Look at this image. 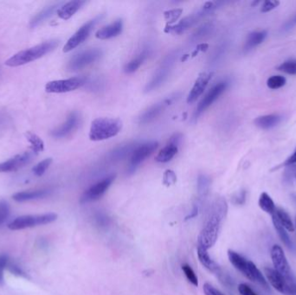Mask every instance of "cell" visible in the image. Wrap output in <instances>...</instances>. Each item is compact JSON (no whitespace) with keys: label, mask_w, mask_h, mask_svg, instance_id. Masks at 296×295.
I'll use <instances>...</instances> for the list:
<instances>
[{"label":"cell","mask_w":296,"mask_h":295,"mask_svg":"<svg viewBox=\"0 0 296 295\" xmlns=\"http://www.w3.org/2000/svg\"><path fill=\"white\" fill-rule=\"evenodd\" d=\"M227 211L228 206L223 198H218L213 203L201 233L198 237L197 244L201 245L206 249L214 246L218 238L221 224L226 215Z\"/></svg>","instance_id":"obj_1"},{"label":"cell","mask_w":296,"mask_h":295,"mask_svg":"<svg viewBox=\"0 0 296 295\" xmlns=\"http://www.w3.org/2000/svg\"><path fill=\"white\" fill-rule=\"evenodd\" d=\"M58 45L59 42L57 40L44 42L34 47L29 48L28 50L19 51V53L15 54L5 61V65L8 67L25 65L47 55L50 52L55 50Z\"/></svg>","instance_id":"obj_2"},{"label":"cell","mask_w":296,"mask_h":295,"mask_svg":"<svg viewBox=\"0 0 296 295\" xmlns=\"http://www.w3.org/2000/svg\"><path fill=\"white\" fill-rule=\"evenodd\" d=\"M228 257L230 263L235 267V268H237L247 279H249V281L257 282L264 288H269V283L265 277L263 276V273L258 269V268L253 262L245 259L240 254L233 250L228 251Z\"/></svg>","instance_id":"obj_3"},{"label":"cell","mask_w":296,"mask_h":295,"mask_svg":"<svg viewBox=\"0 0 296 295\" xmlns=\"http://www.w3.org/2000/svg\"><path fill=\"white\" fill-rule=\"evenodd\" d=\"M122 123L113 118H97L93 120L89 130V138L93 141H102L113 138L121 132Z\"/></svg>","instance_id":"obj_4"},{"label":"cell","mask_w":296,"mask_h":295,"mask_svg":"<svg viewBox=\"0 0 296 295\" xmlns=\"http://www.w3.org/2000/svg\"><path fill=\"white\" fill-rule=\"evenodd\" d=\"M57 215L55 213H48L43 215H27L19 216L9 223L8 228L11 230H21L28 228L45 225L55 222Z\"/></svg>","instance_id":"obj_5"},{"label":"cell","mask_w":296,"mask_h":295,"mask_svg":"<svg viewBox=\"0 0 296 295\" xmlns=\"http://www.w3.org/2000/svg\"><path fill=\"white\" fill-rule=\"evenodd\" d=\"M177 57H178L177 52H172L168 55H166V57L161 62V65L158 68L152 80L146 85L145 92L147 93V92L153 91L154 89H157L164 83L165 80H167Z\"/></svg>","instance_id":"obj_6"},{"label":"cell","mask_w":296,"mask_h":295,"mask_svg":"<svg viewBox=\"0 0 296 295\" xmlns=\"http://www.w3.org/2000/svg\"><path fill=\"white\" fill-rule=\"evenodd\" d=\"M86 80V77H72L65 80H52L45 85V90L52 94L68 93L85 86Z\"/></svg>","instance_id":"obj_7"},{"label":"cell","mask_w":296,"mask_h":295,"mask_svg":"<svg viewBox=\"0 0 296 295\" xmlns=\"http://www.w3.org/2000/svg\"><path fill=\"white\" fill-rule=\"evenodd\" d=\"M102 18H103L102 15L97 16V17H95V19L89 20L88 22L81 26L80 29H78L77 32L75 33L73 36L70 37L68 42L66 43L63 47V52L68 53L70 51H73L74 49L78 47L79 45L87 40L92 30L94 29L95 26L98 24Z\"/></svg>","instance_id":"obj_8"},{"label":"cell","mask_w":296,"mask_h":295,"mask_svg":"<svg viewBox=\"0 0 296 295\" xmlns=\"http://www.w3.org/2000/svg\"><path fill=\"white\" fill-rule=\"evenodd\" d=\"M103 56V51L100 49H89L81 51L71 58L68 69L70 71H77L84 69L85 67L90 65L92 63L98 61Z\"/></svg>","instance_id":"obj_9"},{"label":"cell","mask_w":296,"mask_h":295,"mask_svg":"<svg viewBox=\"0 0 296 295\" xmlns=\"http://www.w3.org/2000/svg\"><path fill=\"white\" fill-rule=\"evenodd\" d=\"M159 142L157 141H149V142L139 144L138 147L135 150V152L130 157V161L128 164V174L135 173L136 169L139 167V164L153 154L154 151L157 149Z\"/></svg>","instance_id":"obj_10"},{"label":"cell","mask_w":296,"mask_h":295,"mask_svg":"<svg viewBox=\"0 0 296 295\" xmlns=\"http://www.w3.org/2000/svg\"><path fill=\"white\" fill-rule=\"evenodd\" d=\"M114 179H115V175L108 176L102 181L96 183L90 188H88L84 193L81 195L80 199L81 204H88L100 199L104 194L106 193L107 190L113 184Z\"/></svg>","instance_id":"obj_11"},{"label":"cell","mask_w":296,"mask_h":295,"mask_svg":"<svg viewBox=\"0 0 296 295\" xmlns=\"http://www.w3.org/2000/svg\"><path fill=\"white\" fill-rule=\"evenodd\" d=\"M227 87H228V82L223 80V81H220L218 83L216 84L213 88H211V90L207 93V95H205L200 103L198 104L195 114H194V120H197V118L200 116L202 113L208 108L209 107L212 106V104L218 99L220 95L226 90Z\"/></svg>","instance_id":"obj_12"},{"label":"cell","mask_w":296,"mask_h":295,"mask_svg":"<svg viewBox=\"0 0 296 295\" xmlns=\"http://www.w3.org/2000/svg\"><path fill=\"white\" fill-rule=\"evenodd\" d=\"M181 139H182L181 134L177 133L175 134L172 135V137L169 138L167 144L160 151V153H158L155 161L159 163H167L169 161H172L179 151V146Z\"/></svg>","instance_id":"obj_13"},{"label":"cell","mask_w":296,"mask_h":295,"mask_svg":"<svg viewBox=\"0 0 296 295\" xmlns=\"http://www.w3.org/2000/svg\"><path fill=\"white\" fill-rule=\"evenodd\" d=\"M33 152H25L0 163V172H12L21 169L32 161Z\"/></svg>","instance_id":"obj_14"},{"label":"cell","mask_w":296,"mask_h":295,"mask_svg":"<svg viewBox=\"0 0 296 295\" xmlns=\"http://www.w3.org/2000/svg\"><path fill=\"white\" fill-rule=\"evenodd\" d=\"M270 256L274 269L277 270L279 273H282L284 276L292 273L288 259L281 246L274 245L271 248Z\"/></svg>","instance_id":"obj_15"},{"label":"cell","mask_w":296,"mask_h":295,"mask_svg":"<svg viewBox=\"0 0 296 295\" xmlns=\"http://www.w3.org/2000/svg\"><path fill=\"white\" fill-rule=\"evenodd\" d=\"M174 98L164 99L161 102H158L153 106L150 107L148 109H146L144 113L140 114V116L138 118V122L139 124L145 125L147 123H150L153 120H155L156 118L160 116L161 113H163L167 107L170 106L173 102Z\"/></svg>","instance_id":"obj_16"},{"label":"cell","mask_w":296,"mask_h":295,"mask_svg":"<svg viewBox=\"0 0 296 295\" xmlns=\"http://www.w3.org/2000/svg\"><path fill=\"white\" fill-rule=\"evenodd\" d=\"M80 125V116L77 112H72L67 118L65 122L59 128L52 132V135L55 138H64L72 134Z\"/></svg>","instance_id":"obj_17"},{"label":"cell","mask_w":296,"mask_h":295,"mask_svg":"<svg viewBox=\"0 0 296 295\" xmlns=\"http://www.w3.org/2000/svg\"><path fill=\"white\" fill-rule=\"evenodd\" d=\"M212 76H213L212 72H205L197 77L193 87L190 90V94L187 97V103L191 104L197 101V99L204 93L205 88L208 86L209 81L212 80Z\"/></svg>","instance_id":"obj_18"},{"label":"cell","mask_w":296,"mask_h":295,"mask_svg":"<svg viewBox=\"0 0 296 295\" xmlns=\"http://www.w3.org/2000/svg\"><path fill=\"white\" fill-rule=\"evenodd\" d=\"M263 271L268 283H269L276 291L282 295H286L287 282L285 276L272 268H264Z\"/></svg>","instance_id":"obj_19"},{"label":"cell","mask_w":296,"mask_h":295,"mask_svg":"<svg viewBox=\"0 0 296 295\" xmlns=\"http://www.w3.org/2000/svg\"><path fill=\"white\" fill-rule=\"evenodd\" d=\"M206 15H208V13H206L205 11L201 10L195 14L190 15V16H188L187 18L182 19L176 26H169V29H165V32H173L176 34L185 32L187 29H189L191 26H193L199 19L204 18Z\"/></svg>","instance_id":"obj_20"},{"label":"cell","mask_w":296,"mask_h":295,"mask_svg":"<svg viewBox=\"0 0 296 295\" xmlns=\"http://www.w3.org/2000/svg\"><path fill=\"white\" fill-rule=\"evenodd\" d=\"M139 143L131 142L128 143L126 145L118 146L116 148L112 150L108 154V161L111 162H118V161H122L128 156L131 157L132 154L135 152V150L139 146Z\"/></svg>","instance_id":"obj_21"},{"label":"cell","mask_w":296,"mask_h":295,"mask_svg":"<svg viewBox=\"0 0 296 295\" xmlns=\"http://www.w3.org/2000/svg\"><path fill=\"white\" fill-rule=\"evenodd\" d=\"M122 29H123V22L121 19H118L108 26H104L102 29H99L98 31L95 33V37L101 40L110 39L119 36L122 31Z\"/></svg>","instance_id":"obj_22"},{"label":"cell","mask_w":296,"mask_h":295,"mask_svg":"<svg viewBox=\"0 0 296 295\" xmlns=\"http://www.w3.org/2000/svg\"><path fill=\"white\" fill-rule=\"evenodd\" d=\"M85 1L83 0H73L70 1L68 3L62 4L61 7L59 8L56 13L58 15L60 19L63 20H68L70 18H72L74 15L77 13V11L80 10L81 8L84 5Z\"/></svg>","instance_id":"obj_23"},{"label":"cell","mask_w":296,"mask_h":295,"mask_svg":"<svg viewBox=\"0 0 296 295\" xmlns=\"http://www.w3.org/2000/svg\"><path fill=\"white\" fill-rule=\"evenodd\" d=\"M52 192V190L49 189H36V190H27V191H21L14 194L12 198L16 202L23 203L26 201L37 200L42 199L44 197H48Z\"/></svg>","instance_id":"obj_24"},{"label":"cell","mask_w":296,"mask_h":295,"mask_svg":"<svg viewBox=\"0 0 296 295\" xmlns=\"http://www.w3.org/2000/svg\"><path fill=\"white\" fill-rule=\"evenodd\" d=\"M62 4L58 3V4H52L50 6L44 8V10H42L40 12H38L36 16L33 17V19L30 20V27H37V26L41 25L42 23H44L45 20L50 19L51 17H52L55 11H57L59 8L61 7Z\"/></svg>","instance_id":"obj_25"},{"label":"cell","mask_w":296,"mask_h":295,"mask_svg":"<svg viewBox=\"0 0 296 295\" xmlns=\"http://www.w3.org/2000/svg\"><path fill=\"white\" fill-rule=\"evenodd\" d=\"M208 249L204 248L201 245L197 244V257L202 265L210 270L212 273H218L219 267L216 264L208 254Z\"/></svg>","instance_id":"obj_26"},{"label":"cell","mask_w":296,"mask_h":295,"mask_svg":"<svg viewBox=\"0 0 296 295\" xmlns=\"http://www.w3.org/2000/svg\"><path fill=\"white\" fill-rule=\"evenodd\" d=\"M282 120V116L279 114H267L263 116L257 117L255 120L256 127L262 129H269L279 124Z\"/></svg>","instance_id":"obj_27"},{"label":"cell","mask_w":296,"mask_h":295,"mask_svg":"<svg viewBox=\"0 0 296 295\" xmlns=\"http://www.w3.org/2000/svg\"><path fill=\"white\" fill-rule=\"evenodd\" d=\"M267 30L254 31V32L250 33L247 37V40L245 43L244 51H249L256 47V46H258L259 44H262L263 41L265 40V38L267 37Z\"/></svg>","instance_id":"obj_28"},{"label":"cell","mask_w":296,"mask_h":295,"mask_svg":"<svg viewBox=\"0 0 296 295\" xmlns=\"http://www.w3.org/2000/svg\"><path fill=\"white\" fill-rule=\"evenodd\" d=\"M149 55V50H143L135 58L133 59L130 62L127 63L124 67V71L126 73L131 74L135 72L140 66L142 65L143 62L146 61V59Z\"/></svg>","instance_id":"obj_29"},{"label":"cell","mask_w":296,"mask_h":295,"mask_svg":"<svg viewBox=\"0 0 296 295\" xmlns=\"http://www.w3.org/2000/svg\"><path fill=\"white\" fill-rule=\"evenodd\" d=\"M258 204H259V207L263 210V212H266L269 215H273L276 211V207H275L274 201L267 192H263L260 195Z\"/></svg>","instance_id":"obj_30"},{"label":"cell","mask_w":296,"mask_h":295,"mask_svg":"<svg viewBox=\"0 0 296 295\" xmlns=\"http://www.w3.org/2000/svg\"><path fill=\"white\" fill-rule=\"evenodd\" d=\"M272 215V222L274 224V230H276L278 236L280 237V239L282 240V242L287 246V247H291L292 246V242L291 240L289 238V234L287 232V230H285V228L282 226V224L279 222L277 216L275 215V212Z\"/></svg>","instance_id":"obj_31"},{"label":"cell","mask_w":296,"mask_h":295,"mask_svg":"<svg viewBox=\"0 0 296 295\" xmlns=\"http://www.w3.org/2000/svg\"><path fill=\"white\" fill-rule=\"evenodd\" d=\"M213 29H214V26L212 23H205L195 30V32L192 34L190 39L192 42L203 40L212 32Z\"/></svg>","instance_id":"obj_32"},{"label":"cell","mask_w":296,"mask_h":295,"mask_svg":"<svg viewBox=\"0 0 296 295\" xmlns=\"http://www.w3.org/2000/svg\"><path fill=\"white\" fill-rule=\"evenodd\" d=\"M275 215L277 216L280 223L285 228L287 231H289V232H294L295 231L296 228H295V225L293 223L291 217L285 211H283L282 209H276Z\"/></svg>","instance_id":"obj_33"},{"label":"cell","mask_w":296,"mask_h":295,"mask_svg":"<svg viewBox=\"0 0 296 295\" xmlns=\"http://www.w3.org/2000/svg\"><path fill=\"white\" fill-rule=\"evenodd\" d=\"M210 186H211V179H209L207 176L203 174L198 176L197 188V194L199 196L200 200H203L208 194Z\"/></svg>","instance_id":"obj_34"},{"label":"cell","mask_w":296,"mask_h":295,"mask_svg":"<svg viewBox=\"0 0 296 295\" xmlns=\"http://www.w3.org/2000/svg\"><path fill=\"white\" fill-rule=\"evenodd\" d=\"M26 137L30 144L33 153H38L44 151V143L39 136L33 134L31 132H27L26 134Z\"/></svg>","instance_id":"obj_35"},{"label":"cell","mask_w":296,"mask_h":295,"mask_svg":"<svg viewBox=\"0 0 296 295\" xmlns=\"http://www.w3.org/2000/svg\"><path fill=\"white\" fill-rule=\"evenodd\" d=\"M287 79L282 76H272L267 80L268 88L270 89H279L285 86Z\"/></svg>","instance_id":"obj_36"},{"label":"cell","mask_w":296,"mask_h":295,"mask_svg":"<svg viewBox=\"0 0 296 295\" xmlns=\"http://www.w3.org/2000/svg\"><path fill=\"white\" fill-rule=\"evenodd\" d=\"M277 69L283 73L295 76L296 75V59H291L282 62V64L278 66Z\"/></svg>","instance_id":"obj_37"},{"label":"cell","mask_w":296,"mask_h":295,"mask_svg":"<svg viewBox=\"0 0 296 295\" xmlns=\"http://www.w3.org/2000/svg\"><path fill=\"white\" fill-rule=\"evenodd\" d=\"M52 159H45L44 161H41L38 164H36L32 169V172L37 177L44 175L45 171H47L48 168L52 164Z\"/></svg>","instance_id":"obj_38"},{"label":"cell","mask_w":296,"mask_h":295,"mask_svg":"<svg viewBox=\"0 0 296 295\" xmlns=\"http://www.w3.org/2000/svg\"><path fill=\"white\" fill-rule=\"evenodd\" d=\"M182 270L185 273V275L187 276V280L190 281V283L193 286L197 287L198 286V280H197V275H196L193 269L188 264H184V265H182Z\"/></svg>","instance_id":"obj_39"},{"label":"cell","mask_w":296,"mask_h":295,"mask_svg":"<svg viewBox=\"0 0 296 295\" xmlns=\"http://www.w3.org/2000/svg\"><path fill=\"white\" fill-rule=\"evenodd\" d=\"M286 282H287V288H286V295H296V279L290 273L289 275L285 276Z\"/></svg>","instance_id":"obj_40"},{"label":"cell","mask_w":296,"mask_h":295,"mask_svg":"<svg viewBox=\"0 0 296 295\" xmlns=\"http://www.w3.org/2000/svg\"><path fill=\"white\" fill-rule=\"evenodd\" d=\"M10 205L5 201H0V225H2L10 215Z\"/></svg>","instance_id":"obj_41"},{"label":"cell","mask_w":296,"mask_h":295,"mask_svg":"<svg viewBox=\"0 0 296 295\" xmlns=\"http://www.w3.org/2000/svg\"><path fill=\"white\" fill-rule=\"evenodd\" d=\"M103 81L101 78L96 77L95 79H88L86 80L85 86H87L88 89L92 91H100V89L103 88Z\"/></svg>","instance_id":"obj_42"},{"label":"cell","mask_w":296,"mask_h":295,"mask_svg":"<svg viewBox=\"0 0 296 295\" xmlns=\"http://www.w3.org/2000/svg\"><path fill=\"white\" fill-rule=\"evenodd\" d=\"M183 11L181 9H176V10H171V11H165L164 12V18L168 21L169 24L176 22L178 20L180 15L182 14Z\"/></svg>","instance_id":"obj_43"},{"label":"cell","mask_w":296,"mask_h":295,"mask_svg":"<svg viewBox=\"0 0 296 295\" xmlns=\"http://www.w3.org/2000/svg\"><path fill=\"white\" fill-rule=\"evenodd\" d=\"M279 4H280V1H278V0H266L263 3L261 11L263 13L269 12V11H273L275 8H277Z\"/></svg>","instance_id":"obj_44"},{"label":"cell","mask_w":296,"mask_h":295,"mask_svg":"<svg viewBox=\"0 0 296 295\" xmlns=\"http://www.w3.org/2000/svg\"><path fill=\"white\" fill-rule=\"evenodd\" d=\"M176 181H177V177L174 171L172 170L164 171V177H163V184L164 186H172L175 184Z\"/></svg>","instance_id":"obj_45"},{"label":"cell","mask_w":296,"mask_h":295,"mask_svg":"<svg viewBox=\"0 0 296 295\" xmlns=\"http://www.w3.org/2000/svg\"><path fill=\"white\" fill-rule=\"evenodd\" d=\"M9 264V258L6 255H0V284L4 282V272L7 268Z\"/></svg>","instance_id":"obj_46"},{"label":"cell","mask_w":296,"mask_h":295,"mask_svg":"<svg viewBox=\"0 0 296 295\" xmlns=\"http://www.w3.org/2000/svg\"><path fill=\"white\" fill-rule=\"evenodd\" d=\"M238 292L241 295H259L246 283H241L238 286Z\"/></svg>","instance_id":"obj_47"},{"label":"cell","mask_w":296,"mask_h":295,"mask_svg":"<svg viewBox=\"0 0 296 295\" xmlns=\"http://www.w3.org/2000/svg\"><path fill=\"white\" fill-rule=\"evenodd\" d=\"M7 268L10 272H11L12 274H14V275H17V276L19 277H24V278H27V275H26V273L23 271L19 266H17V265H15V264H12V263H9L8 264Z\"/></svg>","instance_id":"obj_48"},{"label":"cell","mask_w":296,"mask_h":295,"mask_svg":"<svg viewBox=\"0 0 296 295\" xmlns=\"http://www.w3.org/2000/svg\"><path fill=\"white\" fill-rule=\"evenodd\" d=\"M204 292L205 295H224L222 292L209 283L204 285Z\"/></svg>","instance_id":"obj_49"},{"label":"cell","mask_w":296,"mask_h":295,"mask_svg":"<svg viewBox=\"0 0 296 295\" xmlns=\"http://www.w3.org/2000/svg\"><path fill=\"white\" fill-rule=\"evenodd\" d=\"M296 164V148L292 155L290 157L288 158L286 160L285 162L281 165V166H287V165H292V164Z\"/></svg>","instance_id":"obj_50"},{"label":"cell","mask_w":296,"mask_h":295,"mask_svg":"<svg viewBox=\"0 0 296 295\" xmlns=\"http://www.w3.org/2000/svg\"><path fill=\"white\" fill-rule=\"evenodd\" d=\"M198 211H199V205L195 204L193 209H192V212H190V215H187L186 220H189V219L193 218L195 216H197V214H198Z\"/></svg>","instance_id":"obj_51"},{"label":"cell","mask_w":296,"mask_h":295,"mask_svg":"<svg viewBox=\"0 0 296 295\" xmlns=\"http://www.w3.org/2000/svg\"><path fill=\"white\" fill-rule=\"evenodd\" d=\"M296 15L292 19H290L289 21L286 23L285 26H284V28L283 29H285V30H288V29H291L292 27L296 26Z\"/></svg>","instance_id":"obj_52"},{"label":"cell","mask_w":296,"mask_h":295,"mask_svg":"<svg viewBox=\"0 0 296 295\" xmlns=\"http://www.w3.org/2000/svg\"><path fill=\"white\" fill-rule=\"evenodd\" d=\"M244 198H245L244 191H242V193L240 194V195H239V197H235V199H236V201H237V203H238V204H241V203H242V202H243V201H244Z\"/></svg>","instance_id":"obj_53"},{"label":"cell","mask_w":296,"mask_h":295,"mask_svg":"<svg viewBox=\"0 0 296 295\" xmlns=\"http://www.w3.org/2000/svg\"><path fill=\"white\" fill-rule=\"evenodd\" d=\"M295 228H296V227H295Z\"/></svg>","instance_id":"obj_54"}]
</instances>
